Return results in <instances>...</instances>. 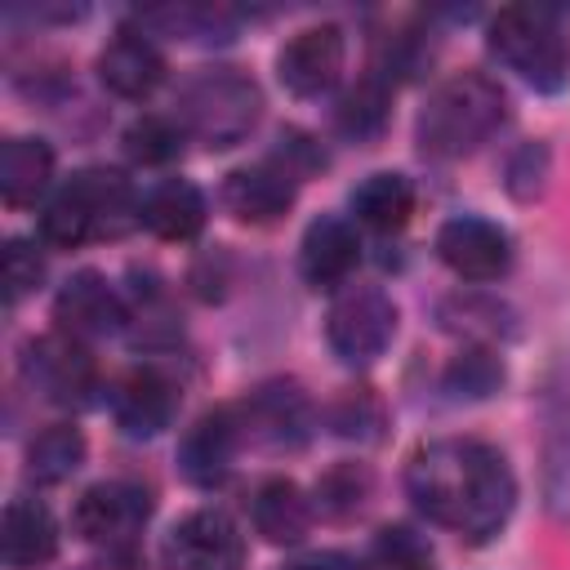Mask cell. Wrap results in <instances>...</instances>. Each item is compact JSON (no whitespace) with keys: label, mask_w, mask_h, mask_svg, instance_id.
I'll use <instances>...</instances> for the list:
<instances>
[{"label":"cell","mask_w":570,"mask_h":570,"mask_svg":"<svg viewBox=\"0 0 570 570\" xmlns=\"http://www.w3.org/2000/svg\"><path fill=\"white\" fill-rule=\"evenodd\" d=\"M405 490L432 525L454 530L468 543L494 539L517 508V476L508 459L476 436L419 445L405 468Z\"/></svg>","instance_id":"6da1fadb"},{"label":"cell","mask_w":570,"mask_h":570,"mask_svg":"<svg viewBox=\"0 0 570 570\" xmlns=\"http://www.w3.org/2000/svg\"><path fill=\"white\" fill-rule=\"evenodd\" d=\"M508 120V94L485 71H459L441 80L419 111V147L441 160L472 156Z\"/></svg>","instance_id":"7a4b0ae2"},{"label":"cell","mask_w":570,"mask_h":570,"mask_svg":"<svg viewBox=\"0 0 570 570\" xmlns=\"http://www.w3.org/2000/svg\"><path fill=\"white\" fill-rule=\"evenodd\" d=\"M134 187L116 169H80L40 214V236L58 249H76L98 236H125L138 223Z\"/></svg>","instance_id":"3957f363"},{"label":"cell","mask_w":570,"mask_h":570,"mask_svg":"<svg viewBox=\"0 0 570 570\" xmlns=\"http://www.w3.org/2000/svg\"><path fill=\"white\" fill-rule=\"evenodd\" d=\"M490 53L508 62L525 85L557 94L570 80V36L543 4H508L490 18Z\"/></svg>","instance_id":"277c9868"},{"label":"cell","mask_w":570,"mask_h":570,"mask_svg":"<svg viewBox=\"0 0 570 570\" xmlns=\"http://www.w3.org/2000/svg\"><path fill=\"white\" fill-rule=\"evenodd\" d=\"M258 116L263 94L236 67H205L178 89V125L205 147H236Z\"/></svg>","instance_id":"5b68a950"},{"label":"cell","mask_w":570,"mask_h":570,"mask_svg":"<svg viewBox=\"0 0 570 570\" xmlns=\"http://www.w3.org/2000/svg\"><path fill=\"white\" fill-rule=\"evenodd\" d=\"M151 517V490L129 481V476H116V481H98L89 485L80 499H76V534L107 548L111 557H129L142 525Z\"/></svg>","instance_id":"8992f818"},{"label":"cell","mask_w":570,"mask_h":570,"mask_svg":"<svg viewBox=\"0 0 570 570\" xmlns=\"http://www.w3.org/2000/svg\"><path fill=\"white\" fill-rule=\"evenodd\" d=\"M396 334V303L374 285L343 289L325 312V343L347 365H370Z\"/></svg>","instance_id":"52a82bcc"},{"label":"cell","mask_w":570,"mask_h":570,"mask_svg":"<svg viewBox=\"0 0 570 570\" xmlns=\"http://www.w3.org/2000/svg\"><path fill=\"white\" fill-rule=\"evenodd\" d=\"M18 365H22V383H27L40 401H49V405L76 410V405H85V401L94 396V387H98V370H94L89 347H85L80 338L62 334V330L31 338V343L22 347V361H18Z\"/></svg>","instance_id":"ba28073f"},{"label":"cell","mask_w":570,"mask_h":570,"mask_svg":"<svg viewBox=\"0 0 570 570\" xmlns=\"http://www.w3.org/2000/svg\"><path fill=\"white\" fill-rule=\"evenodd\" d=\"M436 258L459 276V281H499L512 267V240L499 223L476 218V214H459L450 223H441L436 232Z\"/></svg>","instance_id":"9c48e42d"},{"label":"cell","mask_w":570,"mask_h":570,"mask_svg":"<svg viewBox=\"0 0 570 570\" xmlns=\"http://www.w3.org/2000/svg\"><path fill=\"white\" fill-rule=\"evenodd\" d=\"M343 58H347V45H343V31L334 22H321V27H303L294 31L281 53H276V76L281 85L294 94V98H321L338 85L343 76Z\"/></svg>","instance_id":"30bf717a"},{"label":"cell","mask_w":570,"mask_h":570,"mask_svg":"<svg viewBox=\"0 0 570 570\" xmlns=\"http://www.w3.org/2000/svg\"><path fill=\"white\" fill-rule=\"evenodd\" d=\"M165 557L174 570H240L245 566V539L227 512L200 508L169 530Z\"/></svg>","instance_id":"8fae6325"},{"label":"cell","mask_w":570,"mask_h":570,"mask_svg":"<svg viewBox=\"0 0 570 570\" xmlns=\"http://www.w3.org/2000/svg\"><path fill=\"white\" fill-rule=\"evenodd\" d=\"M53 321H58L62 334H71L80 343H94V338L120 334L129 312H125V298L107 285L102 272H76L53 298Z\"/></svg>","instance_id":"7c38bea8"},{"label":"cell","mask_w":570,"mask_h":570,"mask_svg":"<svg viewBox=\"0 0 570 570\" xmlns=\"http://www.w3.org/2000/svg\"><path fill=\"white\" fill-rule=\"evenodd\" d=\"M240 428L272 450H298L312 428V405L298 383L276 379L249 392V401L240 405Z\"/></svg>","instance_id":"4fadbf2b"},{"label":"cell","mask_w":570,"mask_h":570,"mask_svg":"<svg viewBox=\"0 0 570 570\" xmlns=\"http://www.w3.org/2000/svg\"><path fill=\"white\" fill-rule=\"evenodd\" d=\"M178 414V383L156 370V365H142V370H129L116 387H111V419L125 436H156L160 428H169Z\"/></svg>","instance_id":"5bb4252c"},{"label":"cell","mask_w":570,"mask_h":570,"mask_svg":"<svg viewBox=\"0 0 570 570\" xmlns=\"http://www.w3.org/2000/svg\"><path fill=\"white\" fill-rule=\"evenodd\" d=\"M245 428H240V414L236 410H209L200 414L183 441H178V472L209 490V485H223L227 472H232V459H236V445H240Z\"/></svg>","instance_id":"9a60e30c"},{"label":"cell","mask_w":570,"mask_h":570,"mask_svg":"<svg viewBox=\"0 0 570 570\" xmlns=\"http://www.w3.org/2000/svg\"><path fill=\"white\" fill-rule=\"evenodd\" d=\"M223 205L240 218V223H276L289 205H294V169L276 165V160H258V165H240L227 174L223 183Z\"/></svg>","instance_id":"2e32d148"},{"label":"cell","mask_w":570,"mask_h":570,"mask_svg":"<svg viewBox=\"0 0 570 570\" xmlns=\"http://www.w3.org/2000/svg\"><path fill=\"white\" fill-rule=\"evenodd\" d=\"M356 263H361V240H356V227L347 218L321 214L307 223L303 245H298V267H303L307 285L334 289L356 272Z\"/></svg>","instance_id":"e0dca14e"},{"label":"cell","mask_w":570,"mask_h":570,"mask_svg":"<svg viewBox=\"0 0 570 570\" xmlns=\"http://www.w3.org/2000/svg\"><path fill=\"white\" fill-rule=\"evenodd\" d=\"M98 80L116 98H147L165 80V53L147 31H116V40L98 53Z\"/></svg>","instance_id":"ac0fdd59"},{"label":"cell","mask_w":570,"mask_h":570,"mask_svg":"<svg viewBox=\"0 0 570 570\" xmlns=\"http://www.w3.org/2000/svg\"><path fill=\"white\" fill-rule=\"evenodd\" d=\"M138 223L160 240H191L205 227V196L187 178H165L142 196Z\"/></svg>","instance_id":"d6986e66"},{"label":"cell","mask_w":570,"mask_h":570,"mask_svg":"<svg viewBox=\"0 0 570 570\" xmlns=\"http://www.w3.org/2000/svg\"><path fill=\"white\" fill-rule=\"evenodd\" d=\"M4 561L9 570H36L58 552V521L40 499H13L4 508Z\"/></svg>","instance_id":"ffe728a7"},{"label":"cell","mask_w":570,"mask_h":570,"mask_svg":"<svg viewBox=\"0 0 570 570\" xmlns=\"http://www.w3.org/2000/svg\"><path fill=\"white\" fill-rule=\"evenodd\" d=\"M249 521L267 543H298L312 530V503L303 499V490L285 476H272L254 490L249 503Z\"/></svg>","instance_id":"44dd1931"},{"label":"cell","mask_w":570,"mask_h":570,"mask_svg":"<svg viewBox=\"0 0 570 570\" xmlns=\"http://www.w3.org/2000/svg\"><path fill=\"white\" fill-rule=\"evenodd\" d=\"M53 178V147L45 138H9L0 147V196L4 205H31Z\"/></svg>","instance_id":"7402d4cb"},{"label":"cell","mask_w":570,"mask_h":570,"mask_svg":"<svg viewBox=\"0 0 570 570\" xmlns=\"http://www.w3.org/2000/svg\"><path fill=\"white\" fill-rule=\"evenodd\" d=\"M352 214H356V223H365L374 232H401L410 223V214H414V187H410V178L405 174H392V169L370 174L352 191Z\"/></svg>","instance_id":"603a6c76"},{"label":"cell","mask_w":570,"mask_h":570,"mask_svg":"<svg viewBox=\"0 0 570 570\" xmlns=\"http://www.w3.org/2000/svg\"><path fill=\"white\" fill-rule=\"evenodd\" d=\"M85 463V432L76 423H49L27 441V476L36 485H62Z\"/></svg>","instance_id":"cb8c5ba5"},{"label":"cell","mask_w":570,"mask_h":570,"mask_svg":"<svg viewBox=\"0 0 570 570\" xmlns=\"http://www.w3.org/2000/svg\"><path fill=\"white\" fill-rule=\"evenodd\" d=\"M387 116H392V85H387L379 71L361 76V80L338 98V107H334V125H338L347 138H356V142L379 138V134L387 129Z\"/></svg>","instance_id":"d4e9b609"},{"label":"cell","mask_w":570,"mask_h":570,"mask_svg":"<svg viewBox=\"0 0 570 570\" xmlns=\"http://www.w3.org/2000/svg\"><path fill=\"white\" fill-rule=\"evenodd\" d=\"M370 472L361 463H334L316 481V512L330 521H352L370 503Z\"/></svg>","instance_id":"484cf974"},{"label":"cell","mask_w":570,"mask_h":570,"mask_svg":"<svg viewBox=\"0 0 570 570\" xmlns=\"http://www.w3.org/2000/svg\"><path fill=\"white\" fill-rule=\"evenodd\" d=\"M365 566L370 570H428L432 566V543L410 525H383L370 539Z\"/></svg>","instance_id":"4316f807"},{"label":"cell","mask_w":570,"mask_h":570,"mask_svg":"<svg viewBox=\"0 0 570 570\" xmlns=\"http://www.w3.org/2000/svg\"><path fill=\"white\" fill-rule=\"evenodd\" d=\"M445 387H450L454 396L481 401V396H490V392L503 387V361H499L490 347H463V352L450 361V370H445Z\"/></svg>","instance_id":"83f0119b"},{"label":"cell","mask_w":570,"mask_h":570,"mask_svg":"<svg viewBox=\"0 0 570 570\" xmlns=\"http://www.w3.org/2000/svg\"><path fill=\"white\" fill-rule=\"evenodd\" d=\"M142 22H165L169 31L187 36V40H232L236 18L218 4H178V9H151L142 13Z\"/></svg>","instance_id":"f1b7e54d"},{"label":"cell","mask_w":570,"mask_h":570,"mask_svg":"<svg viewBox=\"0 0 570 570\" xmlns=\"http://www.w3.org/2000/svg\"><path fill=\"white\" fill-rule=\"evenodd\" d=\"M125 151L138 165H169L183 151V125H174L165 116H142L125 129Z\"/></svg>","instance_id":"f546056e"},{"label":"cell","mask_w":570,"mask_h":570,"mask_svg":"<svg viewBox=\"0 0 570 570\" xmlns=\"http://www.w3.org/2000/svg\"><path fill=\"white\" fill-rule=\"evenodd\" d=\"M40 281H45V258L36 254V245L9 240L4 245V298H9V307L22 303L27 294H36Z\"/></svg>","instance_id":"4dcf8cb0"},{"label":"cell","mask_w":570,"mask_h":570,"mask_svg":"<svg viewBox=\"0 0 570 570\" xmlns=\"http://www.w3.org/2000/svg\"><path fill=\"white\" fill-rule=\"evenodd\" d=\"M543 494H548V508L570 521V428H561V436L548 441V454H543Z\"/></svg>","instance_id":"1f68e13d"},{"label":"cell","mask_w":570,"mask_h":570,"mask_svg":"<svg viewBox=\"0 0 570 570\" xmlns=\"http://www.w3.org/2000/svg\"><path fill=\"white\" fill-rule=\"evenodd\" d=\"M334 428H338L343 436L374 441L379 428H383V405L370 396V387H352V392L334 405Z\"/></svg>","instance_id":"d6a6232c"},{"label":"cell","mask_w":570,"mask_h":570,"mask_svg":"<svg viewBox=\"0 0 570 570\" xmlns=\"http://www.w3.org/2000/svg\"><path fill=\"white\" fill-rule=\"evenodd\" d=\"M543 178H548V151H543V142H525L508 160V191L517 200H530V196H539Z\"/></svg>","instance_id":"836d02e7"},{"label":"cell","mask_w":570,"mask_h":570,"mask_svg":"<svg viewBox=\"0 0 570 570\" xmlns=\"http://www.w3.org/2000/svg\"><path fill=\"white\" fill-rule=\"evenodd\" d=\"M285 570H361V566L347 552H307V557L289 561Z\"/></svg>","instance_id":"e575fe53"},{"label":"cell","mask_w":570,"mask_h":570,"mask_svg":"<svg viewBox=\"0 0 570 570\" xmlns=\"http://www.w3.org/2000/svg\"><path fill=\"white\" fill-rule=\"evenodd\" d=\"M94 570H138L129 557H116V561H107V566H94Z\"/></svg>","instance_id":"d590c367"}]
</instances>
